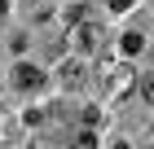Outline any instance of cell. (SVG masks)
<instances>
[{"label":"cell","mask_w":154,"mask_h":149,"mask_svg":"<svg viewBox=\"0 0 154 149\" xmlns=\"http://www.w3.org/2000/svg\"><path fill=\"white\" fill-rule=\"evenodd\" d=\"M141 48H145V35L141 31H128V35H123V53H128V57H137Z\"/></svg>","instance_id":"cell-4"},{"label":"cell","mask_w":154,"mask_h":149,"mask_svg":"<svg viewBox=\"0 0 154 149\" xmlns=\"http://www.w3.org/2000/svg\"><path fill=\"white\" fill-rule=\"evenodd\" d=\"M110 9H115V13H123V9H132V0H110Z\"/></svg>","instance_id":"cell-9"},{"label":"cell","mask_w":154,"mask_h":149,"mask_svg":"<svg viewBox=\"0 0 154 149\" xmlns=\"http://www.w3.org/2000/svg\"><path fill=\"white\" fill-rule=\"evenodd\" d=\"M141 97H145V101L154 105V70H150V75H145V79H141Z\"/></svg>","instance_id":"cell-7"},{"label":"cell","mask_w":154,"mask_h":149,"mask_svg":"<svg viewBox=\"0 0 154 149\" xmlns=\"http://www.w3.org/2000/svg\"><path fill=\"white\" fill-rule=\"evenodd\" d=\"M57 79H62V88H84V66H79V61H62V66H57Z\"/></svg>","instance_id":"cell-3"},{"label":"cell","mask_w":154,"mask_h":149,"mask_svg":"<svg viewBox=\"0 0 154 149\" xmlns=\"http://www.w3.org/2000/svg\"><path fill=\"white\" fill-rule=\"evenodd\" d=\"M5 9H9V0H0V18H5Z\"/></svg>","instance_id":"cell-10"},{"label":"cell","mask_w":154,"mask_h":149,"mask_svg":"<svg viewBox=\"0 0 154 149\" xmlns=\"http://www.w3.org/2000/svg\"><path fill=\"white\" fill-rule=\"evenodd\" d=\"M13 83H18V88H26V92H35L40 83H44V75H40L35 66H26V61H22V66L13 70Z\"/></svg>","instance_id":"cell-2"},{"label":"cell","mask_w":154,"mask_h":149,"mask_svg":"<svg viewBox=\"0 0 154 149\" xmlns=\"http://www.w3.org/2000/svg\"><path fill=\"white\" fill-rule=\"evenodd\" d=\"M75 149H97V136L93 132H79V136H75Z\"/></svg>","instance_id":"cell-6"},{"label":"cell","mask_w":154,"mask_h":149,"mask_svg":"<svg viewBox=\"0 0 154 149\" xmlns=\"http://www.w3.org/2000/svg\"><path fill=\"white\" fill-rule=\"evenodd\" d=\"M66 22H71V26L84 22V4H71V9H66Z\"/></svg>","instance_id":"cell-8"},{"label":"cell","mask_w":154,"mask_h":149,"mask_svg":"<svg viewBox=\"0 0 154 149\" xmlns=\"http://www.w3.org/2000/svg\"><path fill=\"white\" fill-rule=\"evenodd\" d=\"M75 44L84 48V53H101V44H106V31L97 22H79L75 26Z\"/></svg>","instance_id":"cell-1"},{"label":"cell","mask_w":154,"mask_h":149,"mask_svg":"<svg viewBox=\"0 0 154 149\" xmlns=\"http://www.w3.org/2000/svg\"><path fill=\"white\" fill-rule=\"evenodd\" d=\"M123 88H128V75H123V70H110V92H115V97H119V92H123Z\"/></svg>","instance_id":"cell-5"}]
</instances>
